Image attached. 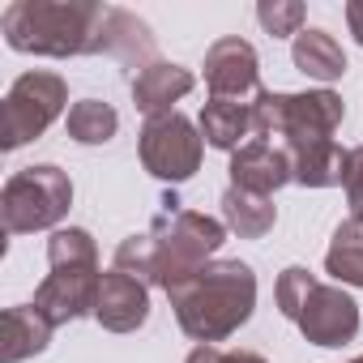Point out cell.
<instances>
[{"label": "cell", "instance_id": "8992f818", "mask_svg": "<svg viewBox=\"0 0 363 363\" xmlns=\"http://www.w3.org/2000/svg\"><path fill=\"white\" fill-rule=\"evenodd\" d=\"M65 107H69V86L60 73L48 69L22 73L5 94V107H0V150H22L26 141L43 137Z\"/></svg>", "mask_w": 363, "mask_h": 363}, {"label": "cell", "instance_id": "ffe728a7", "mask_svg": "<svg viewBox=\"0 0 363 363\" xmlns=\"http://www.w3.org/2000/svg\"><path fill=\"white\" fill-rule=\"evenodd\" d=\"M325 274L337 286H363V223L359 218L337 223L329 252H325Z\"/></svg>", "mask_w": 363, "mask_h": 363}, {"label": "cell", "instance_id": "83f0119b", "mask_svg": "<svg viewBox=\"0 0 363 363\" xmlns=\"http://www.w3.org/2000/svg\"><path fill=\"white\" fill-rule=\"evenodd\" d=\"M184 363H223V350L218 346H193Z\"/></svg>", "mask_w": 363, "mask_h": 363}, {"label": "cell", "instance_id": "44dd1931", "mask_svg": "<svg viewBox=\"0 0 363 363\" xmlns=\"http://www.w3.org/2000/svg\"><path fill=\"white\" fill-rule=\"evenodd\" d=\"M116 128H120V116H116V107L103 103V99H82V103H73L69 116H65V133H69L77 145H107V141L116 137Z\"/></svg>", "mask_w": 363, "mask_h": 363}, {"label": "cell", "instance_id": "4fadbf2b", "mask_svg": "<svg viewBox=\"0 0 363 363\" xmlns=\"http://www.w3.org/2000/svg\"><path fill=\"white\" fill-rule=\"evenodd\" d=\"M193 86H197L193 69L171 65V60H154L150 69H141V73L133 77V103H137V111H141L145 120H154V116L175 111V103L184 99Z\"/></svg>", "mask_w": 363, "mask_h": 363}, {"label": "cell", "instance_id": "d6986e66", "mask_svg": "<svg viewBox=\"0 0 363 363\" xmlns=\"http://www.w3.org/2000/svg\"><path fill=\"white\" fill-rule=\"evenodd\" d=\"M223 223L240 240H261V235L274 231L278 210H274L269 197H257V193H244V189H227L223 193Z\"/></svg>", "mask_w": 363, "mask_h": 363}, {"label": "cell", "instance_id": "3957f363", "mask_svg": "<svg viewBox=\"0 0 363 363\" xmlns=\"http://www.w3.org/2000/svg\"><path fill=\"white\" fill-rule=\"evenodd\" d=\"M150 240H154V257H158V286L171 291L214 261V252L227 244V223H218L201 210H179L175 201H167V210L150 227Z\"/></svg>", "mask_w": 363, "mask_h": 363}, {"label": "cell", "instance_id": "f1b7e54d", "mask_svg": "<svg viewBox=\"0 0 363 363\" xmlns=\"http://www.w3.org/2000/svg\"><path fill=\"white\" fill-rule=\"evenodd\" d=\"M223 363H269V359L257 350H223Z\"/></svg>", "mask_w": 363, "mask_h": 363}, {"label": "cell", "instance_id": "d4e9b609", "mask_svg": "<svg viewBox=\"0 0 363 363\" xmlns=\"http://www.w3.org/2000/svg\"><path fill=\"white\" fill-rule=\"evenodd\" d=\"M303 18H308V9L299 5V0H261L257 5V22L274 39H295L303 30Z\"/></svg>", "mask_w": 363, "mask_h": 363}, {"label": "cell", "instance_id": "484cf974", "mask_svg": "<svg viewBox=\"0 0 363 363\" xmlns=\"http://www.w3.org/2000/svg\"><path fill=\"white\" fill-rule=\"evenodd\" d=\"M342 189H346V201H350V218L363 223V145H354L350 158H346V179H342Z\"/></svg>", "mask_w": 363, "mask_h": 363}, {"label": "cell", "instance_id": "ac0fdd59", "mask_svg": "<svg viewBox=\"0 0 363 363\" xmlns=\"http://www.w3.org/2000/svg\"><path fill=\"white\" fill-rule=\"evenodd\" d=\"M291 60H295V69L299 73H308L312 82H337L342 73H346V52H342V43L329 35V30H299L295 35V43H291Z\"/></svg>", "mask_w": 363, "mask_h": 363}, {"label": "cell", "instance_id": "603a6c76", "mask_svg": "<svg viewBox=\"0 0 363 363\" xmlns=\"http://www.w3.org/2000/svg\"><path fill=\"white\" fill-rule=\"evenodd\" d=\"M111 269H120V274H128V278H137V282H145V286H158V257H154L150 231H145V235H128V240L116 248V265H111Z\"/></svg>", "mask_w": 363, "mask_h": 363}, {"label": "cell", "instance_id": "5bb4252c", "mask_svg": "<svg viewBox=\"0 0 363 363\" xmlns=\"http://www.w3.org/2000/svg\"><path fill=\"white\" fill-rule=\"evenodd\" d=\"M103 52L107 56H116L124 69H150L154 60H158V43H154V35H150V26L137 18V13H128V9H116V5H107V26H103Z\"/></svg>", "mask_w": 363, "mask_h": 363}, {"label": "cell", "instance_id": "f546056e", "mask_svg": "<svg viewBox=\"0 0 363 363\" xmlns=\"http://www.w3.org/2000/svg\"><path fill=\"white\" fill-rule=\"evenodd\" d=\"M350 363H363V354H359V359H350Z\"/></svg>", "mask_w": 363, "mask_h": 363}, {"label": "cell", "instance_id": "ba28073f", "mask_svg": "<svg viewBox=\"0 0 363 363\" xmlns=\"http://www.w3.org/2000/svg\"><path fill=\"white\" fill-rule=\"evenodd\" d=\"M103 269L99 265H60L35 286V308L52 325H69L77 316H94Z\"/></svg>", "mask_w": 363, "mask_h": 363}, {"label": "cell", "instance_id": "6da1fadb", "mask_svg": "<svg viewBox=\"0 0 363 363\" xmlns=\"http://www.w3.org/2000/svg\"><path fill=\"white\" fill-rule=\"evenodd\" d=\"M175 320L197 346L227 342L240 325L252 320L257 308V274L244 261H210L189 282L167 291Z\"/></svg>", "mask_w": 363, "mask_h": 363}, {"label": "cell", "instance_id": "2e32d148", "mask_svg": "<svg viewBox=\"0 0 363 363\" xmlns=\"http://www.w3.org/2000/svg\"><path fill=\"white\" fill-rule=\"evenodd\" d=\"M197 128H201L206 145L235 154L240 145H248V137H257V128H252V103H240V99H210V103L201 107Z\"/></svg>", "mask_w": 363, "mask_h": 363}, {"label": "cell", "instance_id": "4316f807", "mask_svg": "<svg viewBox=\"0 0 363 363\" xmlns=\"http://www.w3.org/2000/svg\"><path fill=\"white\" fill-rule=\"evenodd\" d=\"M346 26H350L354 43L363 48V0H350V5H346Z\"/></svg>", "mask_w": 363, "mask_h": 363}, {"label": "cell", "instance_id": "cb8c5ba5", "mask_svg": "<svg viewBox=\"0 0 363 363\" xmlns=\"http://www.w3.org/2000/svg\"><path fill=\"white\" fill-rule=\"evenodd\" d=\"M316 286H320V282H316L312 269H303V265H286V269L278 274V286H274V295H278V312H282L286 320H299V312H303V303L312 299Z\"/></svg>", "mask_w": 363, "mask_h": 363}, {"label": "cell", "instance_id": "277c9868", "mask_svg": "<svg viewBox=\"0 0 363 363\" xmlns=\"http://www.w3.org/2000/svg\"><path fill=\"white\" fill-rule=\"evenodd\" d=\"M346 120V103L342 94H333L329 86L320 90H303V94H278V90H261L252 99V128L257 141L265 137H282V145H303V141H325L342 128Z\"/></svg>", "mask_w": 363, "mask_h": 363}, {"label": "cell", "instance_id": "e0dca14e", "mask_svg": "<svg viewBox=\"0 0 363 363\" xmlns=\"http://www.w3.org/2000/svg\"><path fill=\"white\" fill-rule=\"evenodd\" d=\"M52 329L56 325L35 303L5 308V350H0V363H22L30 354H43L52 342Z\"/></svg>", "mask_w": 363, "mask_h": 363}, {"label": "cell", "instance_id": "5b68a950", "mask_svg": "<svg viewBox=\"0 0 363 363\" xmlns=\"http://www.w3.org/2000/svg\"><path fill=\"white\" fill-rule=\"evenodd\" d=\"M73 206V179L56 162H35L22 167L5 179L0 193V223L9 235H30V231H60L65 214Z\"/></svg>", "mask_w": 363, "mask_h": 363}, {"label": "cell", "instance_id": "52a82bcc", "mask_svg": "<svg viewBox=\"0 0 363 363\" xmlns=\"http://www.w3.org/2000/svg\"><path fill=\"white\" fill-rule=\"evenodd\" d=\"M137 150H141V167L154 179H162V184H189V179L201 171L206 137L189 116L167 111V116L145 120Z\"/></svg>", "mask_w": 363, "mask_h": 363}, {"label": "cell", "instance_id": "7c38bea8", "mask_svg": "<svg viewBox=\"0 0 363 363\" xmlns=\"http://www.w3.org/2000/svg\"><path fill=\"white\" fill-rule=\"evenodd\" d=\"M94 320L107 329V333H133L150 320V286L120 274V269H107L103 282H99V299H94Z\"/></svg>", "mask_w": 363, "mask_h": 363}, {"label": "cell", "instance_id": "7a4b0ae2", "mask_svg": "<svg viewBox=\"0 0 363 363\" xmlns=\"http://www.w3.org/2000/svg\"><path fill=\"white\" fill-rule=\"evenodd\" d=\"M107 5L94 0H13L0 18L5 43L22 56H94L103 52Z\"/></svg>", "mask_w": 363, "mask_h": 363}, {"label": "cell", "instance_id": "9a60e30c", "mask_svg": "<svg viewBox=\"0 0 363 363\" xmlns=\"http://www.w3.org/2000/svg\"><path fill=\"white\" fill-rule=\"evenodd\" d=\"M291 154V171H295V184L303 189H333L346 179V158L350 150H342L333 137L325 141H303V145H282Z\"/></svg>", "mask_w": 363, "mask_h": 363}, {"label": "cell", "instance_id": "8fae6325", "mask_svg": "<svg viewBox=\"0 0 363 363\" xmlns=\"http://www.w3.org/2000/svg\"><path fill=\"white\" fill-rule=\"evenodd\" d=\"M295 171H291V154L274 141H248L231 154V189L257 193V197H274L282 184H291Z\"/></svg>", "mask_w": 363, "mask_h": 363}, {"label": "cell", "instance_id": "7402d4cb", "mask_svg": "<svg viewBox=\"0 0 363 363\" xmlns=\"http://www.w3.org/2000/svg\"><path fill=\"white\" fill-rule=\"evenodd\" d=\"M48 265H99V244L86 227H60L48 240Z\"/></svg>", "mask_w": 363, "mask_h": 363}, {"label": "cell", "instance_id": "9c48e42d", "mask_svg": "<svg viewBox=\"0 0 363 363\" xmlns=\"http://www.w3.org/2000/svg\"><path fill=\"white\" fill-rule=\"evenodd\" d=\"M206 86H210V99L252 103L261 94V60H257V48L248 39H240V35L218 39L206 52Z\"/></svg>", "mask_w": 363, "mask_h": 363}, {"label": "cell", "instance_id": "30bf717a", "mask_svg": "<svg viewBox=\"0 0 363 363\" xmlns=\"http://www.w3.org/2000/svg\"><path fill=\"white\" fill-rule=\"evenodd\" d=\"M295 325L312 346H346L359 333V303L350 299L346 286H325L320 282L312 291V299L303 303Z\"/></svg>", "mask_w": 363, "mask_h": 363}]
</instances>
